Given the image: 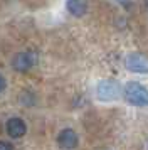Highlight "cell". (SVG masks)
Segmentation results:
<instances>
[{
    "label": "cell",
    "mask_w": 148,
    "mask_h": 150,
    "mask_svg": "<svg viewBox=\"0 0 148 150\" xmlns=\"http://www.w3.org/2000/svg\"><path fill=\"white\" fill-rule=\"evenodd\" d=\"M123 96L131 106H138V108L148 106V88H145L141 83H126L123 88Z\"/></svg>",
    "instance_id": "6da1fadb"
},
{
    "label": "cell",
    "mask_w": 148,
    "mask_h": 150,
    "mask_svg": "<svg viewBox=\"0 0 148 150\" xmlns=\"http://www.w3.org/2000/svg\"><path fill=\"white\" fill-rule=\"evenodd\" d=\"M37 61H39V56H37L35 51H22L13 57L12 66L19 73H27L37 64Z\"/></svg>",
    "instance_id": "7a4b0ae2"
},
{
    "label": "cell",
    "mask_w": 148,
    "mask_h": 150,
    "mask_svg": "<svg viewBox=\"0 0 148 150\" xmlns=\"http://www.w3.org/2000/svg\"><path fill=\"white\" fill-rule=\"evenodd\" d=\"M98 98L101 101H114L121 95V86L114 79H103L98 84Z\"/></svg>",
    "instance_id": "3957f363"
},
{
    "label": "cell",
    "mask_w": 148,
    "mask_h": 150,
    "mask_svg": "<svg viewBox=\"0 0 148 150\" xmlns=\"http://www.w3.org/2000/svg\"><path fill=\"white\" fill-rule=\"evenodd\" d=\"M125 66L131 73H141V74H145V73H148V57L145 54H141V52H131V54L126 56Z\"/></svg>",
    "instance_id": "277c9868"
},
{
    "label": "cell",
    "mask_w": 148,
    "mask_h": 150,
    "mask_svg": "<svg viewBox=\"0 0 148 150\" xmlns=\"http://www.w3.org/2000/svg\"><path fill=\"white\" fill-rule=\"evenodd\" d=\"M57 143H59L61 149H64V150H74L78 147V143H79L78 133L73 128L61 130V133L57 135Z\"/></svg>",
    "instance_id": "5b68a950"
},
{
    "label": "cell",
    "mask_w": 148,
    "mask_h": 150,
    "mask_svg": "<svg viewBox=\"0 0 148 150\" xmlns=\"http://www.w3.org/2000/svg\"><path fill=\"white\" fill-rule=\"evenodd\" d=\"M5 130L12 138H20V137L25 135L27 127H25V123H24V120H20V118H10L5 125Z\"/></svg>",
    "instance_id": "8992f818"
},
{
    "label": "cell",
    "mask_w": 148,
    "mask_h": 150,
    "mask_svg": "<svg viewBox=\"0 0 148 150\" xmlns=\"http://www.w3.org/2000/svg\"><path fill=\"white\" fill-rule=\"evenodd\" d=\"M67 10L74 17H82L87 12V2L86 0H67Z\"/></svg>",
    "instance_id": "52a82bcc"
},
{
    "label": "cell",
    "mask_w": 148,
    "mask_h": 150,
    "mask_svg": "<svg viewBox=\"0 0 148 150\" xmlns=\"http://www.w3.org/2000/svg\"><path fill=\"white\" fill-rule=\"evenodd\" d=\"M0 150H13V145L5 140H0Z\"/></svg>",
    "instance_id": "ba28073f"
},
{
    "label": "cell",
    "mask_w": 148,
    "mask_h": 150,
    "mask_svg": "<svg viewBox=\"0 0 148 150\" xmlns=\"http://www.w3.org/2000/svg\"><path fill=\"white\" fill-rule=\"evenodd\" d=\"M5 89V79H4V76L0 74V93Z\"/></svg>",
    "instance_id": "9c48e42d"
}]
</instances>
